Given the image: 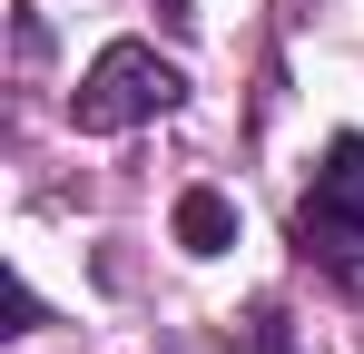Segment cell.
Here are the masks:
<instances>
[{
	"label": "cell",
	"mask_w": 364,
	"mask_h": 354,
	"mask_svg": "<svg viewBox=\"0 0 364 354\" xmlns=\"http://www.w3.org/2000/svg\"><path fill=\"white\" fill-rule=\"evenodd\" d=\"M178 69L158 50H138V40H119V50H99L89 59V79L69 89V118L89 128V138H119V128H148V118H168L178 109Z\"/></svg>",
	"instance_id": "1"
},
{
	"label": "cell",
	"mask_w": 364,
	"mask_h": 354,
	"mask_svg": "<svg viewBox=\"0 0 364 354\" xmlns=\"http://www.w3.org/2000/svg\"><path fill=\"white\" fill-rule=\"evenodd\" d=\"M296 236H305V256H315L345 295H364V207H325V197H305Z\"/></svg>",
	"instance_id": "2"
},
{
	"label": "cell",
	"mask_w": 364,
	"mask_h": 354,
	"mask_svg": "<svg viewBox=\"0 0 364 354\" xmlns=\"http://www.w3.org/2000/svg\"><path fill=\"white\" fill-rule=\"evenodd\" d=\"M168 227H178V246H187V256H227V246H237V207H227L217 187H187Z\"/></svg>",
	"instance_id": "3"
},
{
	"label": "cell",
	"mask_w": 364,
	"mask_h": 354,
	"mask_svg": "<svg viewBox=\"0 0 364 354\" xmlns=\"http://www.w3.org/2000/svg\"><path fill=\"white\" fill-rule=\"evenodd\" d=\"M315 197H325V207H364V138H335V148H325Z\"/></svg>",
	"instance_id": "4"
},
{
	"label": "cell",
	"mask_w": 364,
	"mask_h": 354,
	"mask_svg": "<svg viewBox=\"0 0 364 354\" xmlns=\"http://www.w3.org/2000/svg\"><path fill=\"white\" fill-rule=\"evenodd\" d=\"M266 354H286V345H276V335H266Z\"/></svg>",
	"instance_id": "5"
}]
</instances>
